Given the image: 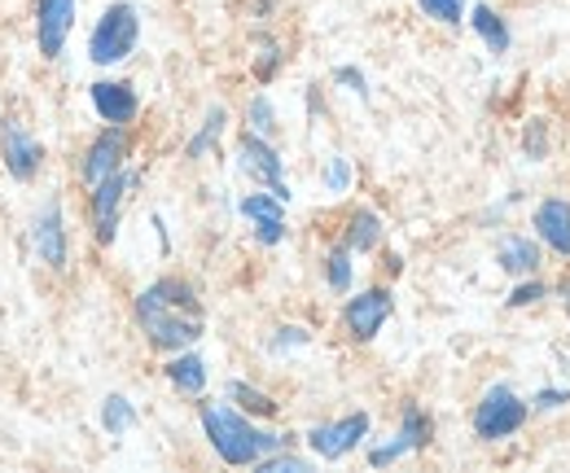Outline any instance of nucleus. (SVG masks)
I'll use <instances>...</instances> for the list:
<instances>
[{"instance_id": "1", "label": "nucleus", "mask_w": 570, "mask_h": 473, "mask_svg": "<svg viewBox=\"0 0 570 473\" xmlns=\"http://www.w3.org/2000/svg\"><path fill=\"white\" fill-rule=\"evenodd\" d=\"M137 321L158 351H189L203 338V307L194 285L185 280H154L149 289H141Z\"/></svg>"}, {"instance_id": "2", "label": "nucleus", "mask_w": 570, "mask_h": 473, "mask_svg": "<svg viewBox=\"0 0 570 473\" xmlns=\"http://www.w3.org/2000/svg\"><path fill=\"white\" fill-rule=\"evenodd\" d=\"M203 430H207V443L224 465H259L264 456L282 452L285 434H268V430H255L237 407L228 404H203Z\"/></svg>"}, {"instance_id": "3", "label": "nucleus", "mask_w": 570, "mask_h": 473, "mask_svg": "<svg viewBox=\"0 0 570 473\" xmlns=\"http://www.w3.org/2000/svg\"><path fill=\"white\" fill-rule=\"evenodd\" d=\"M137 40H141V13H137V4L115 0V4L97 18V27H92L88 58H92L97 67H119L124 58H132Z\"/></svg>"}, {"instance_id": "4", "label": "nucleus", "mask_w": 570, "mask_h": 473, "mask_svg": "<svg viewBox=\"0 0 570 473\" xmlns=\"http://www.w3.org/2000/svg\"><path fill=\"white\" fill-rule=\"evenodd\" d=\"M522 421H527V404H522L509 386H492V391L483 395L479 412H474V430H479V438H509Z\"/></svg>"}, {"instance_id": "5", "label": "nucleus", "mask_w": 570, "mask_h": 473, "mask_svg": "<svg viewBox=\"0 0 570 473\" xmlns=\"http://www.w3.org/2000/svg\"><path fill=\"white\" fill-rule=\"evenodd\" d=\"M368 434V416L364 412H352L343 421H330V425H316L307 434V447L321 456V461H343L347 452H356Z\"/></svg>"}, {"instance_id": "6", "label": "nucleus", "mask_w": 570, "mask_h": 473, "mask_svg": "<svg viewBox=\"0 0 570 473\" xmlns=\"http://www.w3.org/2000/svg\"><path fill=\"white\" fill-rule=\"evenodd\" d=\"M0 154H4V171L13 180H36L45 167V145L22 124H0Z\"/></svg>"}, {"instance_id": "7", "label": "nucleus", "mask_w": 570, "mask_h": 473, "mask_svg": "<svg viewBox=\"0 0 570 473\" xmlns=\"http://www.w3.org/2000/svg\"><path fill=\"white\" fill-rule=\"evenodd\" d=\"M237 158H242V171L246 176H255L264 189H273L282 203H289V189H285L282 180V158H277V149L264 140L259 132H246L237 140Z\"/></svg>"}, {"instance_id": "8", "label": "nucleus", "mask_w": 570, "mask_h": 473, "mask_svg": "<svg viewBox=\"0 0 570 473\" xmlns=\"http://www.w3.org/2000/svg\"><path fill=\"white\" fill-rule=\"evenodd\" d=\"M75 27V0H36V45L40 58H62L67 36Z\"/></svg>"}, {"instance_id": "9", "label": "nucleus", "mask_w": 570, "mask_h": 473, "mask_svg": "<svg viewBox=\"0 0 570 473\" xmlns=\"http://www.w3.org/2000/svg\"><path fill=\"white\" fill-rule=\"evenodd\" d=\"M128 176L124 171H115V176H106L101 185H92V233H97V242L101 246H110L115 242V228H119V210H124V198H128Z\"/></svg>"}, {"instance_id": "10", "label": "nucleus", "mask_w": 570, "mask_h": 473, "mask_svg": "<svg viewBox=\"0 0 570 473\" xmlns=\"http://www.w3.org/2000/svg\"><path fill=\"white\" fill-rule=\"evenodd\" d=\"M124 154H128V136H124V128H106V132L88 145V154H83V167H79L83 185L92 189V185H101L106 176H115V171L124 167Z\"/></svg>"}, {"instance_id": "11", "label": "nucleus", "mask_w": 570, "mask_h": 473, "mask_svg": "<svg viewBox=\"0 0 570 473\" xmlns=\"http://www.w3.org/2000/svg\"><path fill=\"white\" fill-rule=\"evenodd\" d=\"M31 242H36V255L40 264H49L53 272L67 268V228H62V206L45 203L36 210V224H31Z\"/></svg>"}, {"instance_id": "12", "label": "nucleus", "mask_w": 570, "mask_h": 473, "mask_svg": "<svg viewBox=\"0 0 570 473\" xmlns=\"http://www.w3.org/2000/svg\"><path fill=\"white\" fill-rule=\"evenodd\" d=\"M343 321H347V334L356 342L377 338V329L391 321V294L386 289H364L343 307Z\"/></svg>"}, {"instance_id": "13", "label": "nucleus", "mask_w": 570, "mask_h": 473, "mask_svg": "<svg viewBox=\"0 0 570 473\" xmlns=\"http://www.w3.org/2000/svg\"><path fill=\"white\" fill-rule=\"evenodd\" d=\"M92 110L110 128H124V124L137 119V88L128 79H97L92 83Z\"/></svg>"}, {"instance_id": "14", "label": "nucleus", "mask_w": 570, "mask_h": 473, "mask_svg": "<svg viewBox=\"0 0 570 473\" xmlns=\"http://www.w3.org/2000/svg\"><path fill=\"white\" fill-rule=\"evenodd\" d=\"M535 233L553 255H570V203L549 198L535 206Z\"/></svg>"}, {"instance_id": "15", "label": "nucleus", "mask_w": 570, "mask_h": 473, "mask_svg": "<svg viewBox=\"0 0 570 473\" xmlns=\"http://www.w3.org/2000/svg\"><path fill=\"white\" fill-rule=\"evenodd\" d=\"M167 377H171V386L180 391V395H203L207 391V364H203V355H176L171 364H167Z\"/></svg>"}, {"instance_id": "16", "label": "nucleus", "mask_w": 570, "mask_h": 473, "mask_svg": "<svg viewBox=\"0 0 570 473\" xmlns=\"http://www.w3.org/2000/svg\"><path fill=\"white\" fill-rule=\"evenodd\" d=\"M497 259L504 272H513V276H531V272L540 268V250H535V242H527V237H504L497 246Z\"/></svg>"}, {"instance_id": "17", "label": "nucleus", "mask_w": 570, "mask_h": 473, "mask_svg": "<svg viewBox=\"0 0 570 473\" xmlns=\"http://www.w3.org/2000/svg\"><path fill=\"white\" fill-rule=\"evenodd\" d=\"M470 22H474V31H479V40L492 49V53H509V27H504V18H500L497 9H488V4H479L474 13H470Z\"/></svg>"}, {"instance_id": "18", "label": "nucleus", "mask_w": 570, "mask_h": 473, "mask_svg": "<svg viewBox=\"0 0 570 473\" xmlns=\"http://www.w3.org/2000/svg\"><path fill=\"white\" fill-rule=\"evenodd\" d=\"M377 242H382V219L373 210H356L352 224H347V246L352 250H377Z\"/></svg>"}, {"instance_id": "19", "label": "nucleus", "mask_w": 570, "mask_h": 473, "mask_svg": "<svg viewBox=\"0 0 570 473\" xmlns=\"http://www.w3.org/2000/svg\"><path fill=\"white\" fill-rule=\"evenodd\" d=\"M228 400H237L242 412H255V416H273L277 404L264 395V391H255V386H246V382H228Z\"/></svg>"}, {"instance_id": "20", "label": "nucleus", "mask_w": 570, "mask_h": 473, "mask_svg": "<svg viewBox=\"0 0 570 473\" xmlns=\"http://www.w3.org/2000/svg\"><path fill=\"white\" fill-rule=\"evenodd\" d=\"M242 215H246V219H255V224L285 219V203L277 198V194H250V198L242 203Z\"/></svg>"}, {"instance_id": "21", "label": "nucleus", "mask_w": 570, "mask_h": 473, "mask_svg": "<svg viewBox=\"0 0 570 473\" xmlns=\"http://www.w3.org/2000/svg\"><path fill=\"white\" fill-rule=\"evenodd\" d=\"M325 280H330V289H352V246H338V250H330V259H325Z\"/></svg>"}, {"instance_id": "22", "label": "nucleus", "mask_w": 570, "mask_h": 473, "mask_svg": "<svg viewBox=\"0 0 570 473\" xmlns=\"http://www.w3.org/2000/svg\"><path fill=\"white\" fill-rule=\"evenodd\" d=\"M101 421H106V430H110V434H124V430H132V425H137V412H132V404H128L124 395H110L106 407H101Z\"/></svg>"}, {"instance_id": "23", "label": "nucleus", "mask_w": 570, "mask_h": 473, "mask_svg": "<svg viewBox=\"0 0 570 473\" xmlns=\"http://www.w3.org/2000/svg\"><path fill=\"white\" fill-rule=\"evenodd\" d=\"M422 4V13L434 18V22H448V27H456L461 22V13H465V0H417Z\"/></svg>"}, {"instance_id": "24", "label": "nucleus", "mask_w": 570, "mask_h": 473, "mask_svg": "<svg viewBox=\"0 0 570 473\" xmlns=\"http://www.w3.org/2000/svg\"><path fill=\"white\" fill-rule=\"evenodd\" d=\"M413 447H417V443H413V438L400 430V434H395L386 447H373V452H368V465H391V461H400V456H404V452H413Z\"/></svg>"}, {"instance_id": "25", "label": "nucleus", "mask_w": 570, "mask_h": 473, "mask_svg": "<svg viewBox=\"0 0 570 473\" xmlns=\"http://www.w3.org/2000/svg\"><path fill=\"white\" fill-rule=\"evenodd\" d=\"M224 132V110H212V119H207V128L189 140V158H203L207 149L215 145V136Z\"/></svg>"}, {"instance_id": "26", "label": "nucleus", "mask_w": 570, "mask_h": 473, "mask_svg": "<svg viewBox=\"0 0 570 473\" xmlns=\"http://www.w3.org/2000/svg\"><path fill=\"white\" fill-rule=\"evenodd\" d=\"M246 119H250V132L268 136L273 132V101L268 97H255L250 110H246Z\"/></svg>"}, {"instance_id": "27", "label": "nucleus", "mask_w": 570, "mask_h": 473, "mask_svg": "<svg viewBox=\"0 0 570 473\" xmlns=\"http://www.w3.org/2000/svg\"><path fill=\"white\" fill-rule=\"evenodd\" d=\"M352 185V167H347V158H330V167H325V189L330 194H343Z\"/></svg>"}, {"instance_id": "28", "label": "nucleus", "mask_w": 570, "mask_h": 473, "mask_svg": "<svg viewBox=\"0 0 570 473\" xmlns=\"http://www.w3.org/2000/svg\"><path fill=\"white\" fill-rule=\"evenodd\" d=\"M400 430H404V434H409V438H413L417 447H426V438H430V421H426V416H422V412H417V407H409V412H404V425H400Z\"/></svg>"}, {"instance_id": "29", "label": "nucleus", "mask_w": 570, "mask_h": 473, "mask_svg": "<svg viewBox=\"0 0 570 473\" xmlns=\"http://www.w3.org/2000/svg\"><path fill=\"white\" fill-rule=\"evenodd\" d=\"M259 470H268V473H277V470L303 473V470H307V461H298V456H277V452H273V456H264V461H259Z\"/></svg>"}, {"instance_id": "30", "label": "nucleus", "mask_w": 570, "mask_h": 473, "mask_svg": "<svg viewBox=\"0 0 570 473\" xmlns=\"http://www.w3.org/2000/svg\"><path fill=\"white\" fill-rule=\"evenodd\" d=\"M255 237L264 242V246H277L285 237V219H268V224H255Z\"/></svg>"}, {"instance_id": "31", "label": "nucleus", "mask_w": 570, "mask_h": 473, "mask_svg": "<svg viewBox=\"0 0 570 473\" xmlns=\"http://www.w3.org/2000/svg\"><path fill=\"white\" fill-rule=\"evenodd\" d=\"M535 298H544V285H518V289L509 294L513 307H527V303H535Z\"/></svg>"}, {"instance_id": "32", "label": "nucleus", "mask_w": 570, "mask_h": 473, "mask_svg": "<svg viewBox=\"0 0 570 473\" xmlns=\"http://www.w3.org/2000/svg\"><path fill=\"white\" fill-rule=\"evenodd\" d=\"M307 342V329H282V338H277V351L282 346H303Z\"/></svg>"}, {"instance_id": "33", "label": "nucleus", "mask_w": 570, "mask_h": 473, "mask_svg": "<svg viewBox=\"0 0 570 473\" xmlns=\"http://www.w3.org/2000/svg\"><path fill=\"white\" fill-rule=\"evenodd\" d=\"M570 400V391H544L540 395V407H558V404H567Z\"/></svg>"}, {"instance_id": "34", "label": "nucleus", "mask_w": 570, "mask_h": 473, "mask_svg": "<svg viewBox=\"0 0 570 473\" xmlns=\"http://www.w3.org/2000/svg\"><path fill=\"white\" fill-rule=\"evenodd\" d=\"M338 79H343V83H352V92H360V97H364V79H360L356 70H338Z\"/></svg>"}, {"instance_id": "35", "label": "nucleus", "mask_w": 570, "mask_h": 473, "mask_svg": "<svg viewBox=\"0 0 570 473\" xmlns=\"http://www.w3.org/2000/svg\"><path fill=\"white\" fill-rule=\"evenodd\" d=\"M567 312H570V289H567Z\"/></svg>"}]
</instances>
